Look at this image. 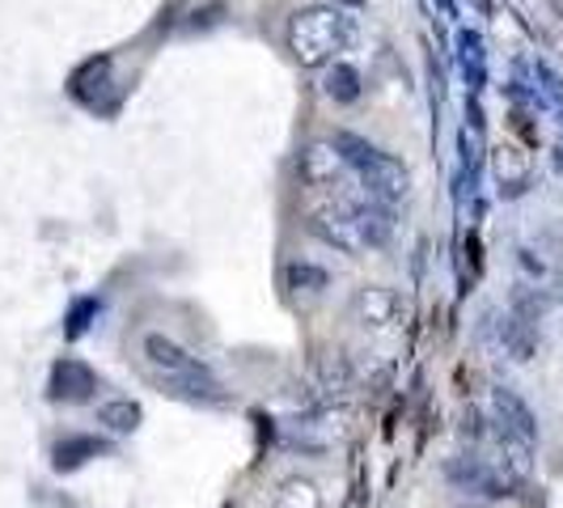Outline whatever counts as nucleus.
<instances>
[{
  "mask_svg": "<svg viewBox=\"0 0 563 508\" xmlns=\"http://www.w3.org/2000/svg\"><path fill=\"white\" fill-rule=\"evenodd\" d=\"M102 450H107V445L93 441V437H64L56 450H52V457H56V471H77L81 462L98 457Z\"/></svg>",
  "mask_w": 563,
  "mask_h": 508,
  "instance_id": "obj_11",
  "label": "nucleus"
},
{
  "mask_svg": "<svg viewBox=\"0 0 563 508\" xmlns=\"http://www.w3.org/2000/svg\"><path fill=\"white\" fill-rule=\"evenodd\" d=\"M335 144L343 148V157L352 162L356 169V178H361V187H365L373 199H382V203H395L411 191V174L402 162H395L390 153H382L377 144L361 141V136H352V132H339Z\"/></svg>",
  "mask_w": 563,
  "mask_h": 508,
  "instance_id": "obj_4",
  "label": "nucleus"
},
{
  "mask_svg": "<svg viewBox=\"0 0 563 508\" xmlns=\"http://www.w3.org/2000/svg\"><path fill=\"white\" fill-rule=\"evenodd\" d=\"M445 475H450V483H457L462 492L492 496V500H500V496H512V492L521 487V479H517L508 466H500L492 453L475 450V445L457 453L450 466H445Z\"/></svg>",
  "mask_w": 563,
  "mask_h": 508,
  "instance_id": "obj_6",
  "label": "nucleus"
},
{
  "mask_svg": "<svg viewBox=\"0 0 563 508\" xmlns=\"http://www.w3.org/2000/svg\"><path fill=\"white\" fill-rule=\"evenodd\" d=\"M297 174H301V183L313 187V191H331V196H368L365 187H361V178H356V169L352 162L343 157V148L335 141H313L301 148V157H297Z\"/></svg>",
  "mask_w": 563,
  "mask_h": 508,
  "instance_id": "obj_5",
  "label": "nucleus"
},
{
  "mask_svg": "<svg viewBox=\"0 0 563 508\" xmlns=\"http://www.w3.org/2000/svg\"><path fill=\"white\" fill-rule=\"evenodd\" d=\"M526 174H530V157H526L521 148H512V144H500V148H496V178H500L505 187H521Z\"/></svg>",
  "mask_w": 563,
  "mask_h": 508,
  "instance_id": "obj_13",
  "label": "nucleus"
},
{
  "mask_svg": "<svg viewBox=\"0 0 563 508\" xmlns=\"http://www.w3.org/2000/svg\"><path fill=\"white\" fill-rule=\"evenodd\" d=\"M284 280H288V288H310V292H318V288H327V272L310 267V263H292L284 272Z\"/></svg>",
  "mask_w": 563,
  "mask_h": 508,
  "instance_id": "obj_15",
  "label": "nucleus"
},
{
  "mask_svg": "<svg viewBox=\"0 0 563 508\" xmlns=\"http://www.w3.org/2000/svg\"><path fill=\"white\" fill-rule=\"evenodd\" d=\"M310 229L335 251L361 254L377 251L390 242L395 221H390V203L373 196H335V203H322L310 212Z\"/></svg>",
  "mask_w": 563,
  "mask_h": 508,
  "instance_id": "obj_1",
  "label": "nucleus"
},
{
  "mask_svg": "<svg viewBox=\"0 0 563 508\" xmlns=\"http://www.w3.org/2000/svg\"><path fill=\"white\" fill-rule=\"evenodd\" d=\"M487 416L500 423V428H508V432H517L521 441H530V445L538 441L534 411L526 407V398L512 395V390H505V386H496V390L487 395Z\"/></svg>",
  "mask_w": 563,
  "mask_h": 508,
  "instance_id": "obj_8",
  "label": "nucleus"
},
{
  "mask_svg": "<svg viewBox=\"0 0 563 508\" xmlns=\"http://www.w3.org/2000/svg\"><path fill=\"white\" fill-rule=\"evenodd\" d=\"M356 93H361V77H356V68L335 64V68H331V77H327V98H335V102H356Z\"/></svg>",
  "mask_w": 563,
  "mask_h": 508,
  "instance_id": "obj_14",
  "label": "nucleus"
},
{
  "mask_svg": "<svg viewBox=\"0 0 563 508\" xmlns=\"http://www.w3.org/2000/svg\"><path fill=\"white\" fill-rule=\"evenodd\" d=\"M288 52L301 68H327L339 52H347L356 43V22L331 9V4H310V9H297L288 18Z\"/></svg>",
  "mask_w": 563,
  "mask_h": 508,
  "instance_id": "obj_2",
  "label": "nucleus"
},
{
  "mask_svg": "<svg viewBox=\"0 0 563 508\" xmlns=\"http://www.w3.org/2000/svg\"><path fill=\"white\" fill-rule=\"evenodd\" d=\"M551 4H555V13H560V18H563V0H551Z\"/></svg>",
  "mask_w": 563,
  "mask_h": 508,
  "instance_id": "obj_16",
  "label": "nucleus"
},
{
  "mask_svg": "<svg viewBox=\"0 0 563 508\" xmlns=\"http://www.w3.org/2000/svg\"><path fill=\"white\" fill-rule=\"evenodd\" d=\"M272 508H322V492L313 487L310 479H284L280 492H276V505Z\"/></svg>",
  "mask_w": 563,
  "mask_h": 508,
  "instance_id": "obj_12",
  "label": "nucleus"
},
{
  "mask_svg": "<svg viewBox=\"0 0 563 508\" xmlns=\"http://www.w3.org/2000/svg\"><path fill=\"white\" fill-rule=\"evenodd\" d=\"M98 390V373L77 361V356H64L52 365V377H47V398L52 402H85V398Z\"/></svg>",
  "mask_w": 563,
  "mask_h": 508,
  "instance_id": "obj_7",
  "label": "nucleus"
},
{
  "mask_svg": "<svg viewBox=\"0 0 563 508\" xmlns=\"http://www.w3.org/2000/svg\"><path fill=\"white\" fill-rule=\"evenodd\" d=\"M398 310H402L398 292L395 288H382V284H368V288H361L352 297V313H356L361 327H395Z\"/></svg>",
  "mask_w": 563,
  "mask_h": 508,
  "instance_id": "obj_9",
  "label": "nucleus"
},
{
  "mask_svg": "<svg viewBox=\"0 0 563 508\" xmlns=\"http://www.w3.org/2000/svg\"><path fill=\"white\" fill-rule=\"evenodd\" d=\"M144 361L153 365V373L166 382L174 395L196 398V402H217L221 398V382L212 377V368L169 335H157V331L144 335Z\"/></svg>",
  "mask_w": 563,
  "mask_h": 508,
  "instance_id": "obj_3",
  "label": "nucleus"
},
{
  "mask_svg": "<svg viewBox=\"0 0 563 508\" xmlns=\"http://www.w3.org/2000/svg\"><path fill=\"white\" fill-rule=\"evenodd\" d=\"M141 420H144L141 402H132V398H111V402L98 407V423L107 432H114V437H132L141 428Z\"/></svg>",
  "mask_w": 563,
  "mask_h": 508,
  "instance_id": "obj_10",
  "label": "nucleus"
}]
</instances>
